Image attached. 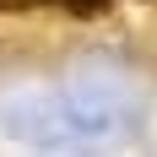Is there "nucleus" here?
<instances>
[{
    "mask_svg": "<svg viewBox=\"0 0 157 157\" xmlns=\"http://www.w3.org/2000/svg\"><path fill=\"white\" fill-rule=\"evenodd\" d=\"M49 6H71V11H103L109 0H49Z\"/></svg>",
    "mask_w": 157,
    "mask_h": 157,
    "instance_id": "1",
    "label": "nucleus"
},
{
    "mask_svg": "<svg viewBox=\"0 0 157 157\" xmlns=\"http://www.w3.org/2000/svg\"><path fill=\"white\" fill-rule=\"evenodd\" d=\"M38 6H49V0H0V11H38Z\"/></svg>",
    "mask_w": 157,
    "mask_h": 157,
    "instance_id": "2",
    "label": "nucleus"
}]
</instances>
